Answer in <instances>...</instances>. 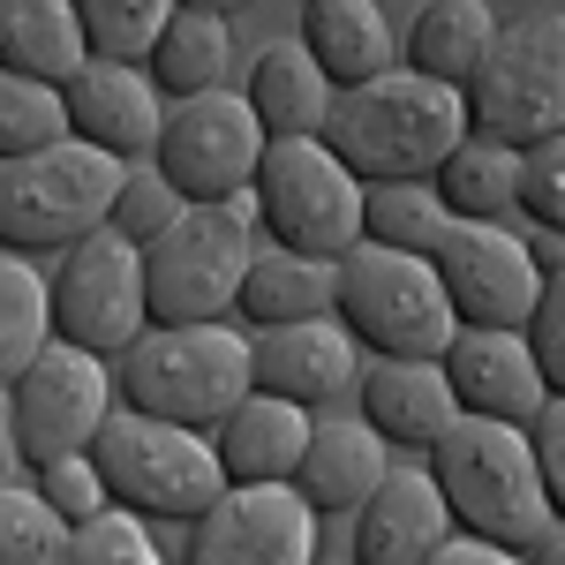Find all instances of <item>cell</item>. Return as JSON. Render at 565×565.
<instances>
[{"label":"cell","mask_w":565,"mask_h":565,"mask_svg":"<svg viewBox=\"0 0 565 565\" xmlns=\"http://www.w3.org/2000/svg\"><path fill=\"white\" fill-rule=\"evenodd\" d=\"M468 136H476L468 129V90L415 76V68H392V76H370V84L340 90L332 121H324V143L370 189L377 181H430Z\"/></svg>","instance_id":"cell-1"},{"label":"cell","mask_w":565,"mask_h":565,"mask_svg":"<svg viewBox=\"0 0 565 565\" xmlns=\"http://www.w3.org/2000/svg\"><path fill=\"white\" fill-rule=\"evenodd\" d=\"M430 476H437V490H445L460 535L527 551L543 527L558 521V513H551V490H543V468H535V437H527L521 423L460 415V423L430 445Z\"/></svg>","instance_id":"cell-2"},{"label":"cell","mask_w":565,"mask_h":565,"mask_svg":"<svg viewBox=\"0 0 565 565\" xmlns=\"http://www.w3.org/2000/svg\"><path fill=\"white\" fill-rule=\"evenodd\" d=\"M114 385H121V407L189 423V430H218L257 392V340L234 324H151L114 362Z\"/></svg>","instance_id":"cell-3"},{"label":"cell","mask_w":565,"mask_h":565,"mask_svg":"<svg viewBox=\"0 0 565 565\" xmlns=\"http://www.w3.org/2000/svg\"><path fill=\"white\" fill-rule=\"evenodd\" d=\"M249 204H257V226L295 257L340 264L370 242V181L324 136H271Z\"/></svg>","instance_id":"cell-4"},{"label":"cell","mask_w":565,"mask_h":565,"mask_svg":"<svg viewBox=\"0 0 565 565\" xmlns=\"http://www.w3.org/2000/svg\"><path fill=\"white\" fill-rule=\"evenodd\" d=\"M90 460H98V476L114 490V505H129L143 521H204L234 490L212 437L189 430V423H159L143 407H114L98 445H90Z\"/></svg>","instance_id":"cell-5"},{"label":"cell","mask_w":565,"mask_h":565,"mask_svg":"<svg viewBox=\"0 0 565 565\" xmlns=\"http://www.w3.org/2000/svg\"><path fill=\"white\" fill-rule=\"evenodd\" d=\"M332 317L348 324L370 354H415V362H445V348L460 340V309L445 295L430 257H407L385 242H362L340 257V295Z\"/></svg>","instance_id":"cell-6"},{"label":"cell","mask_w":565,"mask_h":565,"mask_svg":"<svg viewBox=\"0 0 565 565\" xmlns=\"http://www.w3.org/2000/svg\"><path fill=\"white\" fill-rule=\"evenodd\" d=\"M129 167L114 151H98L84 136L53 143L39 159H8L0 167V242L8 249H76L84 234L114 226Z\"/></svg>","instance_id":"cell-7"},{"label":"cell","mask_w":565,"mask_h":565,"mask_svg":"<svg viewBox=\"0 0 565 565\" xmlns=\"http://www.w3.org/2000/svg\"><path fill=\"white\" fill-rule=\"evenodd\" d=\"M468 129L498 136L513 151H535L565 136V15L521 8L498 23V45L468 84Z\"/></svg>","instance_id":"cell-8"},{"label":"cell","mask_w":565,"mask_h":565,"mask_svg":"<svg viewBox=\"0 0 565 565\" xmlns=\"http://www.w3.org/2000/svg\"><path fill=\"white\" fill-rule=\"evenodd\" d=\"M249 196L242 204H189L181 226H167L143 249L151 279V324H226V309L242 302L249 279Z\"/></svg>","instance_id":"cell-9"},{"label":"cell","mask_w":565,"mask_h":565,"mask_svg":"<svg viewBox=\"0 0 565 565\" xmlns=\"http://www.w3.org/2000/svg\"><path fill=\"white\" fill-rule=\"evenodd\" d=\"M114 399H121V385H114V362H106V354L53 340V348L8 385V423H0V430L15 437L23 468L39 476L53 460H76V452L98 445Z\"/></svg>","instance_id":"cell-10"},{"label":"cell","mask_w":565,"mask_h":565,"mask_svg":"<svg viewBox=\"0 0 565 565\" xmlns=\"http://www.w3.org/2000/svg\"><path fill=\"white\" fill-rule=\"evenodd\" d=\"M53 324L68 348H90L106 362L151 332V279H143V249L129 234L98 226L76 249H61V271H53Z\"/></svg>","instance_id":"cell-11"},{"label":"cell","mask_w":565,"mask_h":565,"mask_svg":"<svg viewBox=\"0 0 565 565\" xmlns=\"http://www.w3.org/2000/svg\"><path fill=\"white\" fill-rule=\"evenodd\" d=\"M264 151H271V129L257 121L249 90H204V98H181L167 114L151 167L189 204H242L264 174Z\"/></svg>","instance_id":"cell-12"},{"label":"cell","mask_w":565,"mask_h":565,"mask_svg":"<svg viewBox=\"0 0 565 565\" xmlns=\"http://www.w3.org/2000/svg\"><path fill=\"white\" fill-rule=\"evenodd\" d=\"M437 279L460 309V324H505L527 332L535 295H543V264L527 249V234L498 226V218H452V234L437 242Z\"/></svg>","instance_id":"cell-13"},{"label":"cell","mask_w":565,"mask_h":565,"mask_svg":"<svg viewBox=\"0 0 565 565\" xmlns=\"http://www.w3.org/2000/svg\"><path fill=\"white\" fill-rule=\"evenodd\" d=\"M317 505L295 482H234L204 521H189L181 565H317Z\"/></svg>","instance_id":"cell-14"},{"label":"cell","mask_w":565,"mask_h":565,"mask_svg":"<svg viewBox=\"0 0 565 565\" xmlns=\"http://www.w3.org/2000/svg\"><path fill=\"white\" fill-rule=\"evenodd\" d=\"M445 377L460 392L468 415H490V423H535L551 407V377L527 348V332H505V324H460V340L445 348Z\"/></svg>","instance_id":"cell-15"},{"label":"cell","mask_w":565,"mask_h":565,"mask_svg":"<svg viewBox=\"0 0 565 565\" xmlns=\"http://www.w3.org/2000/svg\"><path fill=\"white\" fill-rule=\"evenodd\" d=\"M167 90L151 84V68L136 61H90L84 76L68 84V121L84 143L114 151L121 167H151L159 136H167Z\"/></svg>","instance_id":"cell-16"},{"label":"cell","mask_w":565,"mask_h":565,"mask_svg":"<svg viewBox=\"0 0 565 565\" xmlns=\"http://www.w3.org/2000/svg\"><path fill=\"white\" fill-rule=\"evenodd\" d=\"M460 535L430 468H392L354 513V565H430Z\"/></svg>","instance_id":"cell-17"},{"label":"cell","mask_w":565,"mask_h":565,"mask_svg":"<svg viewBox=\"0 0 565 565\" xmlns=\"http://www.w3.org/2000/svg\"><path fill=\"white\" fill-rule=\"evenodd\" d=\"M354 392H362V423L385 445H415V452H430L437 437L468 415L445 362H415V354H370Z\"/></svg>","instance_id":"cell-18"},{"label":"cell","mask_w":565,"mask_h":565,"mask_svg":"<svg viewBox=\"0 0 565 565\" xmlns=\"http://www.w3.org/2000/svg\"><path fill=\"white\" fill-rule=\"evenodd\" d=\"M354 385H362V340L340 317L257 332V392L295 399V407H324V399H340Z\"/></svg>","instance_id":"cell-19"},{"label":"cell","mask_w":565,"mask_h":565,"mask_svg":"<svg viewBox=\"0 0 565 565\" xmlns=\"http://www.w3.org/2000/svg\"><path fill=\"white\" fill-rule=\"evenodd\" d=\"M309 437H317L309 407L271 399V392H249L212 430V445H218V460H226V482H295L302 460H309Z\"/></svg>","instance_id":"cell-20"},{"label":"cell","mask_w":565,"mask_h":565,"mask_svg":"<svg viewBox=\"0 0 565 565\" xmlns=\"http://www.w3.org/2000/svg\"><path fill=\"white\" fill-rule=\"evenodd\" d=\"M498 23H505V15H498L490 0H423L415 23L399 31V68L468 90L476 68L490 61V45H498Z\"/></svg>","instance_id":"cell-21"},{"label":"cell","mask_w":565,"mask_h":565,"mask_svg":"<svg viewBox=\"0 0 565 565\" xmlns=\"http://www.w3.org/2000/svg\"><path fill=\"white\" fill-rule=\"evenodd\" d=\"M90 61V31L76 0H0V76L76 84Z\"/></svg>","instance_id":"cell-22"},{"label":"cell","mask_w":565,"mask_h":565,"mask_svg":"<svg viewBox=\"0 0 565 565\" xmlns=\"http://www.w3.org/2000/svg\"><path fill=\"white\" fill-rule=\"evenodd\" d=\"M302 45L317 53V68L340 90L399 68V39H392L377 0H309L302 8Z\"/></svg>","instance_id":"cell-23"},{"label":"cell","mask_w":565,"mask_h":565,"mask_svg":"<svg viewBox=\"0 0 565 565\" xmlns=\"http://www.w3.org/2000/svg\"><path fill=\"white\" fill-rule=\"evenodd\" d=\"M385 476H392V445L362 415H348V423H317L295 490H302L317 513H362V498Z\"/></svg>","instance_id":"cell-24"},{"label":"cell","mask_w":565,"mask_h":565,"mask_svg":"<svg viewBox=\"0 0 565 565\" xmlns=\"http://www.w3.org/2000/svg\"><path fill=\"white\" fill-rule=\"evenodd\" d=\"M332 98H340V84L317 68V53L302 39H271L249 61V106L271 136H324Z\"/></svg>","instance_id":"cell-25"},{"label":"cell","mask_w":565,"mask_h":565,"mask_svg":"<svg viewBox=\"0 0 565 565\" xmlns=\"http://www.w3.org/2000/svg\"><path fill=\"white\" fill-rule=\"evenodd\" d=\"M332 295H340V264L324 257H295V249H271V257L249 264L242 279V317L257 332H279V324H309V317H332Z\"/></svg>","instance_id":"cell-26"},{"label":"cell","mask_w":565,"mask_h":565,"mask_svg":"<svg viewBox=\"0 0 565 565\" xmlns=\"http://www.w3.org/2000/svg\"><path fill=\"white\" fill-rule=\"evenodd\" d=\"M226 61H234V31H226V15L212 8H181L174 23H167V39L151 45V84L167 90V98H204V90H226Z\"/></svg>","instance_id":"cell-27"},{"label":"cell","mask_w":565,"mask_h":565,"mask_svg":"<svg viewBox=\"0 0 565 565\" xmlns=\"http://www.w3.org/2000/svg\"><path fill=\"white\" fill-rule=\"evenodd\" d=\"M430 181L452 218H498L505 226V212H521V151L498 136H468Z\"/></svg>","instance_id":"cell-28"},{"label":"cell","mask_w":565,"mask_h":565,"mask_svg":"<svg viewBox=\"0 0 565 565\" xmlns=\"http://www.w3.org/2000/svg\"><path fill=\"white\" fill-rule=\"evenodd\" d=\"M53 340H61V324H53V279L23 249L0 257V385H15Z\"/></svg>","instance_id":"cell-29"},{"label":"cell","mask_w":565,"mask_h":565,"mask_svg":"<svg viewBox=\"0 0 565 565\" xmlns=\"http://www.w3.org/2000/svg\"><path fill=\"white\" fill-rule=\"evenodd\" d=\"M68 84H39V76H0V159H39L53 143H68Z\"/></svg>","instance_id":"cell-30"},{"label":"cell","mask_w":565,"mask_h":565,"mask_svg":"<svg viewBox=\"0 0 565 565\" xmlns=\"http://www.w3.org/2000/svg\"><path fill=\"white\" fill-rule=\"evenodd\" d=\"M445 234H452V212H445L437 181H377L370 189V242L407 249V257H437Z\"/></svg>","instance_id":"cell-31"},{"label":"cell","mask_w":565,"mask_h":565,"mask_svg":"<svg viewBox=\"0 0 565 565\" xmlns=\"http://www.w3.org/2000/svg\"><path fill=\"white\" fill-rule=\"evenodd\" d=\"M98 61H151V45L167 39L181 0H76Z\"/></svg>","instance_id":"cell-32"},{"label":"cell","mask_w":565,"mask_h":565,"mask_svg":"<svg viewBox=\"0 0 565 565\" xmlns=\"http://www.w3.org/2000/svg\"><path fill=\"white\" fill-rule=\"evenodd\" d=\"M76 527L53 513L39 482H8L0 490V565H61Z\"/></svg>","instance_id":"cell-33"},{"label":"cell","mask_w":565,"mask_h":565,"mask_svg":"<svg viewBox=\"0 0 565 565\" xmlns=\"http://www.w3.org/2000/svg\"><path fill=\"white\" fill-rule=\"evenodd\" d=\"M535 264H543V295H535V317H527V348L551 377V399H565V234L535 226Z\"/></svg>","instance_id":"cell-34"},{"label":"cell","mask_w":565,"mask_h":565,"mask_svg":"<svg viewBox=\"0 0 565 565\" xmlns=\"http://www.w3.org/2000/svg\"><path fill=\"white\" fill-rule=\"evenodd\" d=\"M61 565H167V558H159V543H151L143 513L114 505V513H98L90 527H76V535H68Z\"/></svg>","instance_id":"cell-35"},{"label":"cell","mask_w":565,"mask_h":565,"mask_svg":"<svg viewBox=\"0 0 565 565\" xmlns=\"http://www.w3.org/2000/svg\"><path fill=\"white\" fill-rule=\"evenodd\" d=\"M181 212H189V196H181V189L159 174V167H129V181H121V204H114V234H129L136 249H151L167 226H181Z\"/></svg>","instance_id":"cell-36"},{"label":"cell","mask_w":565,"mask_h":565,"mask_svg":"<svg viewBox=\"0 0 565 565\" xmlns=\"http://www.w3.org/2000/svg\"><path fill=\"white\" fill-rule=\"evenodd\" d=\"M31 482L53 498V513H61L68 527H90L98 513H114V490H106V476H98V460H90V452H76V460H53V468H39Z\"/></svg>","instance_id":"cell-37"},{"label":"cell","mask_w":565,"mask_h":565,"mask_svg":"<svg viewBox=\"0 0 565 565\" xmlns=\"http://www.w3.org/2000/svg\"><path fill=\"white\" fill-rule=\"evenodd\" d=\"M521 212H527V226L565 234V136L521 151Z\"/></svg>","instance_id":"cell-38"},{"label":"cell","mask_w":565,"mask_h":565,"mask_svg":"<svg viewBox=\"0 0 565 565\" xmlns=\"http://www.w3.org/2000/svg\"><path fill=\"white\" fill-rule=\"evenodd\" d=\"M527 437H535V468H543V490H551V513L565 521V399H551L527 423Z\"/></svg>","instance_id":"cell-39"},{"label":"cell","mask_w":565,"mask_h":565,"mask_svg":"<svg viewBox=\"0 0 565 565\" xmlns=\"http://www.w3.org/2000/svg\"><path fill=\"white\" fill-rule=\"evenodd\" d=\"M430 565H527L521 551H505V543H482V535H452Z\"/></svg>","instance_id":"cell-40"},{"label":"cell","mask_w":565,"mask_h":565,"mask_svg":"<svg viewBox=\"0 0 565 565\" xmlns=\"http://www.w3.org/2000/svg\"><path fill=\"white\" fill-rule=\"evenodd\" d=\"M521 558H527V565H565V521H551V527H543V535L521 551Z\"/></svg>","instance_id":"cell-41"},{"label":"cell","mask_w":565,"mask_h":565,"mask_svg":"<svg viewBox=\"0 0 565 565\" xmlns=\"http://www.w3.org/2000/svg\"><path fill=\"white\" fill-rule=\"evenodd\" d=\"M181 8H212V15H234V8H249V0H181Z\"/></svg>","instance_id":"cell-42"},{"label":"cell","mask_w":565,"mask_h":565,"mask_svg":"<svg viewBox=\"0 0 565 565\" xmlns=\"http://www.w3.org/2000/svg\"><path fill=\"white\" fill-rule=\"evenodd\" d=\"M521 8H535V0H521Z\"/></svg>","instance_id":"cell-43"},{"label":"cell","mask_w":565,"mask_h":565,"mask_svg":"<svg viewBox=\"0 0 565 565\" xmlns=\"http://www.w3.org/2000/svg\"><path fill=\"white\" fill-rule=\"evenodd\" d=\"M302 8H309V0H302Z\"/></svg>","instance_id":"cell-44"},{"label":"cell","mask_w":565,"mask_h":565,"mask_svg":"<svg viewBox=\"0 0 565 565\" xmlns=\"http://www.w3.org/2000/svg\"><path fill=\"white\" fill-rule=\"evenodd\" d=\"M348 565H354V558H348Z\"/></svg>","instance_id":"cell-45"}]
</instances>
